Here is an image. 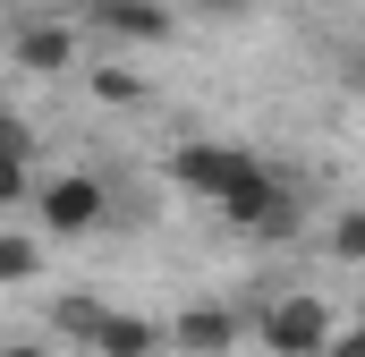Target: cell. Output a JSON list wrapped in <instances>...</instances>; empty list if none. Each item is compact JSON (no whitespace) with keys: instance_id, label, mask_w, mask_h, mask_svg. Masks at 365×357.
<instances>
[{"instance_id":"6da1fadb","label":"cell","mask_w":365,"mask_h":357,"mask_svg":"<svg viewBox=\"0 0 365 357\" xmlns=\"http://www.w3.org/2000/svg\"><path fill=\"white\" fill-rule=\"evenodd\" d=\"M255 178H264V162H255L247 145H212V136H195V145L170 154V187H179V196H204V204H230V196L255 187Z\"/></svg>"},{"instance_id":"7a4b0ae2","label":"cell","mask_w":365,"mask_h":357,"mask_svg":"<svg viewBox=\"0 0 365 357\" xmlns=\"http://www.w3.org/2000/svg\"><path fill=\"white\" fill-rule=\"evenodd\" d=\"M255 332H264V349H272V357H331V341H340V323H331V306H323L314 289L272 298V306L255 315Z\"/></svg>"},{"instance_id":"3957f363","label":"cell","mask_w":365,"mask_h":357,"mask_svg":"<svg viewBox=\"0 0 365 357\" xmlns=\"http://www.w3.org/2000/svg\"><path fill=\"white\" fill-rule=\"evenodd\" d=\"M34 213H43V230H51V238H86L93 221L110 213V187H102L93 171H60V178H43V187H34Z\"/></svg>"},{"instance_id":"277c9868","label":"cell","mask_w":365,"mask_h":357,"mask_svg":"<svg viewBox=\"0 0 365 357\" xmlns=\"http://www.w3.org/2000/svg\"><path fill=\"white\" fill-rule=\"evenodd\" d=\"M221 213H230V230H247V238H264V247L297 238V187H289L272 162H264V178H255V187H238Z\"/></svg>"},{"instance_id":"5b68a950","label":"cell","mask_w":365,"mask_h":357,"mask_svg":"<svg viewBox=\"0 0 365 357\" xmlns=\"http://www.w3.org/2000/svg\"><path fill=\"white\" fill-rule=\"evenodd\" d=\"M9 60H17L26 77H68V69H77V26H68V17H26V26L9 34Z\"/></svg>"},{"instance_id":"8992f818","label":"cell","mask_w":365,"mask_h":357,"mask_svg":"<svg viewBox=\"0 0 365 357\" xmlns=\"http://www.w3.org/2000/svg\"><path fill=\"white\" fill-rule=\"evenodd\" d=\"M93 34H110V43H170L179 9L170 0H93Z\"/></svg>"},{"instance_id":"52a82bcc","label":"cell","mask_w":365,"mask_h":357,"mask_svg":"<svg viewBox=\"0 0 365 357\" xmlns=\"http://www.w3.org/2000/svg\"><path fill=\"white\" fill-rule=\"evenodd\" d=\"M170 341H179L187 357H230V341H238V306H221V298H187L179 315H170Z\"/></svg>"},{"instance_id":"ba28073f","label":"cell","mask_w":365,"mask_h":357,"mask_svg":"<svg viewBox=\"0 0 365 357\" xmlns=\"http://www.w3.org/2000/svg\"><path fill=\"white\" fill-rule=\"evenodd\" d=\"M162 349V323H145V315H102V332H93V357H153Z\"/></svg>"},{"instance_id":"9c48e42d","label":"cell","mask_w":365,"mask_h":357,"mask_svg":"<svg viewBox=\"0 0 365 357\" xmlns=\"http://www.w3.org/2000/svg\"><path fill=\"white\" fill-rule=\"evenodd\" d=\"M102 315H110L102 298H60V306H51V323H60V332H68L77 349H93V332H102Z\"/></svg>"},{"instance_id":"30bf717a","label":"cell","mask_w":365,"mask_h":357,"mask_svg":"<svg viewBox=\"0 0 365 357\" xmlns=\"http://www.w3.org/2000/svg\"><path fill=\"white\" fill-rule=\"evenodd\" d=\"M34 272H43V247H34L26 230H9V238H0V281L17 289V281H34Z\"/></svg>"},{"instance_id":"8fae6325","label":"cell","mask_w":365,"mask_h":357,"mask_svg":"<svg viewBox=\"0 0 365 357\" xmlns=\"http://www.w3.org/2000/svg\"><path fill=\"white\" fill-rule=\"evenodd\" d=\"M331 256H340V264H365V204L331 213Z\"/></svg>"},{"instance_id":"7c38bea8","label":"cell","mask_w":365,"mask_h":357,"mask_svg":"<svg viewBox=\"0 0 365 357\" xmlns=\"http://www.w3.org/2000/svg\"><path fill=\"white\" fill-rule=\"evenodd\" d=\"M93 94H102V102H145V77L119 69V60H102V69H93Z\"/></svg>"},{"instance_id":"4fadbf2b","label":"cell","mask_w":365,"mask_h":357,"mask_svg":"<svg viewBox=\"0 0 365 357\" xmlns=\"http://www.w3.org/2000/svg\"><path fill=\"white\" fill-rule=\"evenodd\" d=\"M340 94H357V102H365V43H357V51H340Z\"/></svg>"},{"instance_id":"5bb4252c","label":"cell","mask_w":365,"mask_h":357,"mask_svg":"<svg viewBox=\"0 0 365 357\" xmlns=\"http://www.w3.org/2000/svg\"><path fill=\"white\" fill-rule=\"evenodd\" d=\"M255 0H195V17H212V26H230V17H247Z\"/></svg>"},{"instance_id":"9a60e30c","label":"cell","mask_w":365,"mask_h":357,"mask_svg":"<svg viewBox=\"0 0 365 357\" xmlns=\"http://www.w3.org/2000/svg\"><path fill=\"white\" fill-rule=\"evenodd\" d=\"M331 357H365V323H357V332H340V341H331Z\"/></svg>"},{"instance_id":"2e32d148","label":"cell","mask_w":365,"mask_h":357,"mask_svg":"<svg viewBox=\"0 0 365 357\" xmlns=\"http://www.w3.org/2000/svg\"><path fill=\"white\" fill-rule=\"evenodd\" d=\"M0 357H51V349H43V341H9Z\"/></svg>"}]
</instances>
